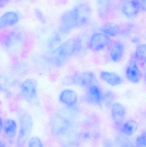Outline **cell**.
<instances>
[{"label":"cell","mask_w":146,"mask_h":147,"mask_svg":"<svg viewBox=\"0 0 146 147\" xmlns=\"http://www.w3.org/2000/svg\"><path fill=\"white\" fill-rule=\"evenodd\" d=\"M17 116L19 129L16 139L17 147H23L27 142L32 129L33 122L31 116L23 110H18Z\"/></svg>","instance_id":"cell-1"},{"label":"cell","mask_w":146,"mask_h":147,"mask_svg":"<svg viewBox=\"0 0 146 147\" xmlns=\"http://www.w3.org/2000/svg\"><path fill=\"white\" fill-rule=\"evenodd\" d=\"M98 80L96 74L90 71L74 74L66 77L63 83L66 85H75L89 88L97 85Z\"/></svg>","instance_id":"cell-2"},{"label":"cell","mask_w":146,"mask_h":147,"mask_svg":"<svg viewBox=\"0 0 146 147\" xmlns=\"http://www.w3.org/2000/svg\"><path fill=\"white\" fill-rule=\"evenodd\" d=\"M82 48V43L80 38H69L55 48L53 53L66 59L79 54Z\"/></svg>","instance_id":"cell-3"},{"label":"cell","mask_w":146,"mask_h":147,"mask_svg":"<svg viewBox=\"0 0 146 147\" xmlns=\"http://www.w3.org/2000/svg\"><path fill=\"white\" fill-rule=\"evenodd\" d=\"M21 97L28 103L33 102L38 96L37 83L33 79H27L20 86Z\"/></svg>","instance_id":"cell-4"},{"label":"cell","mask_w":146,"mask_h":147,"mask_svg":"<svg viewBox=\"0 0 146 147\" xmlns=\"http://www.w3.org/2000/svg\"><path fill=\"white\" fill-rule=\"evenodd\" d=\"M73 15L78 27L88 24L91 16V9L86 3H80L72 9Z\"/></svg>","instance_id":"cell-5"},{"label":"cell","mask_w":146,"mask_h":147,"mask_svg":"<svg viewBox=\"0 0 146 147\" xmlns=\"http://www.w3.org/2000/svg\"><path fill=\"white\" fill-rule=\"evenodd\" d=\"M111 43V39L109 36L102 32H96L91 37L88 46L91 51L99 52L109 46Z\"/></svg>","instance_id":"cell-6"},{"label":"cell","mask_w":146,"mask_h":147,"mask_svg":"<svg viewBox=\"0 0 146 147\" xmlns=\"http://www.w3.org/2000/svg\"><path fill=\"white\" fill-rule=\"evenodd\" d=\"M104 92L97 85L87 88L84 96L86 102L93 105H100L103 102Z\"/></svg>","instance_id":"cell-7"},{"label":"cell","mask_w":146,"mask_h":147,"mask_svg":"<svg viewBox=\"0 0 146 147\" xmlns=\"http://www.w3.org/2000/svg\"><path fill=\"white\" fill-rule=\"evenodd\" d=\"M77 27L78 25L73 15L72 9L65 12L60 20V32L63 34H66Z\"/></svg>","instance_id":"cell-8"},{"label":"cell","mask_w":146,"mask_h":147,"mask_svg":"<svg viewBox=\"0 0 146 147\" xmlns=\"http://www.w3.org/2000/svg\"><path fill=\"white\" fill-rule=\"evenodd\" d=\"M125 74L128 80L133 84L139 83L142 78V73L138 63L133 59L130 60L128 64Z\"/></svg>","instance_id":"cell-9"},{"label":"cell","mask_w":146,"mask_h":147,"mask_svg":"<svg viewBox=\"0 0 146 147\" xmlns=\"http://www.w3.org/2000/svg\"><path fill=\"white\" fill-rule=\"evenodd\" d=\"M111 119L116 127L119 128L123 123L127 115V109L123 105L115 103L111 107Z\"/></svg>","instance_id":"cell-10"},{"label":"cell","mask_w":146,"mask_h":147,"mask_svg":"<svg viewBox=\"0 0 146 147\" xmlns=\"http://www.w3.org/2000/svg\"><path fill=\"white\" fill-rule=\"evenodd\" d=\"M23 42L22 34L16 31H13L8 34L4 40V44L6 49L9 51L19 50Z\"/></svg>","instance_id":"cell-11"},{"label":"cell","mask_w":146,"mask_h":147,"mask_svg":"<svg viewBox=\"0 0 146 147\" xmlns=\"http://www.w3.org/2000/svg\"><path fill=\"white\" fill-rule=\"evenodd\" d=\"M78 100L77 93L75 91L70 89L63 90L59 95V102L66 107L76 106Z\"/></svg>","instance_id":"cell-12"},{"label":"cell","mask_w":146,"mask_h":147,"mask_svg":"<svg viewBox=\"0 0 146 147\" xmlns=\"http://www.w3.org/2000/svg\"><path fill=\"white\" fill-rule=\"evenodd\" d=\"M141 9L138 0H127L123 3L122 11L124 15L129 19L135 18Z\"/></svg>","instance_id":"cell-13"},{"label":"cell","mask_w":146,"mask_h":147,"mask_svg":"<svg viewBox=\"0 0 146 147\" xmlns=\"http://www.w3.org/2000/svg\"><path fill=\"white\" fill-rule=\"evenodd\" d=\"M100 77L103 81L112 86L120 85L123 83L122 78L115 72L102 71L100 73Z\"/></svg>","instance_id":"cell-14"},{"label":"cell","mask_w":146,"mask_h":147,"mask_svg":"<svg viewBox=\"0 0 146 147\" xmlns=\"http://www.w3.org/2000/svg\"><path fill=\"white\" fill-rule=\"evenodd\" d=\"M19 21V16L14 12H7L4 13L0 20V28L1 29L16 25Z\"/></svg>","instance_id":"cell-15"},{"label":"cell","mask_w":146,"mask_h":147,"mask_svg":"<svg viewBox=\"0 0 146 147\" xmlns=\"http://www.w3.org/2000/svg\"><path fill=\"white\" fill-rule=\"evenodd\" d=\"M138 129V124L137 122L132 119L124 122L119 128L120 133L127 137L133 135Z\"/></svg>","instance_id":"cell-16"},{"label":"cell","mask_w":146,"mask_h":147,"mask_svg":"<svg viewBox=\"0 0 146 147\" xmlns=\"http://www.w3.org/2000/svg\"><path fill=\"white\" fill-rule=\"evenodd\" d=\"M124 52L125 47L123 44L120 42H116L111 49V59L114 63H119L122 59Z\"/></svg>","instance_id":"cell-17"},{"label":"cell","mask_w":146,"mask_h":147,"mask_svg":"<svg viewBox=\"0 0 146 147\" xmlns=\"http://www.w3.org/2000/svg\"><path fill=\"white\" fill-rule=\"evenodd\" d=\"M3 129L6 136L10 139L15 138L17 134L16 121L12 119H7L3 122Z\"/></svg>","instance_id":"cell-18"},{"label":"cell","mask_w":146,"mask_h":147,"mask_svg":"<svg viewBox=\"0 0 146 147\" xmlns=\"http://www.w3.org/2000/svg\"><path fill=\"white\" fill-rule=\"evenodd\" d=\"M101 32L109 37H115L121 34L122 30L117 24L112 22H107L102 26L100 28Z\"/></svg>","instance_id":"cell-19"},{"label":"cell","mask_w":146,"mask_h":147,"mask_svg":"<svg viewBox=\"0 0 146 147\" xmlns=\"http://www.w3.org/2000/svg\"><path fill=\"white\" fill-rule=\"evenodd\" d=\"M133 60L138 63L146 64V44H142L138 46L133 54Z\"/></svg>","instance_id":"cell-20"},{"label":"cell","mask_w":146,"mask_h":147,"mask_svg":"<svg viewBox=\"0 0 146 147\" xmlns=\"http://www.w3.org/2000/svg\"><path fill=\"white\" fill-rule=\"evenodd\" d=\"M110 7V0H98L97 9L99 16L102 18L107 17Z\"/></svg>","instance_id":"cell-21"},{"label":"cell","mask_w":146,"mask_h":147,"mask_svg":"<svg viewBox=\"0 0 146 147\" xmlns=\"http://www.w3.org/2000/svg\"><path fill=\"white\" fill-rule=\"evenodd\" d=\"M115 144L117 147H135L127 136L121 133L115 136Z\"/></svg>","instance_id":"cell-22"},{"label":"cell","mask_w":146,"mask_h":147,"mask_svg":"<svg viewBox=\"0 0 146 147\" xmlns=\"http://www.w3.org/2000/svg\"><path fill=\"white\" fill-rule=\"evenodd\" d=\"M115 99V95L111 90H108L104 92L103 102L107 107H111Z\"/></svg>","instance_id":"cell-23"},{"label":"cell","mask_w":146,"mask_h":147,"mask_svg":"<svg viewBox=\"0 0 146 147\" xmlns=\"http://www.w3.org/2000/svg\"><path fill=\"white\" fill-rule=\"evenodd\" d=\"M135 147H146V130L139 135L135 140Z\"/></svg>","instance_id":"cell-24"},{"label":"cell","mask_w":146,"mask_h":147,"mask_svg":"<svg viewBox=\"0 0 146 147\" xmlns=\"http://www.w3.org/2000/svg\"><path fill=\"white\" fill-rule=\"evenodd\" d=\"M28 147H45L41 140L38 137H32L28 141Z\"/></svg>","instance_id":"cell-25"},{"label":"cell","mask_w":146,"mask_h":147,"mask_svg":"<svg viewBox=\"0 0 146 147\" xmlns=\"http://www.w3.org/2000/svg\"><path fill=\"white\" fill-rule=\"evenodd\" d=\"M34 14H35L37 19L42 24H45L46 22V20L42 11H40L38 9H35L34 10Z\"/></svg>","instance_id":"cell-26"},{"label":"cell","mask_w":146,"mask_h":147,"mask_svg":"<svg viewBox=\"0 0 146 147\" xmlns=\"http://www.w3.org/2000/svg\"><path fill=\"white\" fill-rule=\"evenodd\" d=\"M115 143L109 139H105L103 141V147H115Z\"/></svg>","instance_id":"cell-27"},{"label":"cell","mask_w":146,"mask_h":147,"mask_svg":"<svg viewBox=\"0 0 146 147\" xmlns=\"http://www.w3.org/2000/svg\"><path fill=\"white\" fill-rule=\"evenodd\" d=\"M141 10L146 11V0H138Z\"/></svg>","instance_id":"cell-28"},{"label":"cell","mask_w":146,"mask_h":147,"mask_svg":"<svg viewBox=\"0 0 146 147\" xmlns=\"http://www.w3.org/2000/svg\"><path fill=\"white\" fill-rule=\"evenodd\" d=\"M132 43L133 44H135V45H139L140 42V39L137 36H135V37H133L131 40Z\"/></svg>","instance_id":"cell-29"},{"label":"cell","mask_w":146,"mask_h":147,"mask_svg":"<svg viewBox=\"0 0 146 147\" xmlns=\"http://www.w3.org/2000/svg\"><path fill=\"white\" fill-rule=\"evenodd\" d=\"M10 0H1L0 6L1 7H4L10 2Z\"/></svg>","instance_id":"cell-30"},{"label":"cell","mask_w":146,"mask_h":147,"mask_svg":"<svg viewBox=\"0 0 146 147\" xmlns=\"http://www.w3.org/2000/svg\"><path fill=\"white\" fill-rule=\"evenodd\" d=\"M0 147H6V145L3 142H1V144H0Z\"/></svg>","instance_id":"cell-31"},{"label":"cell","mask_w":146,"mask_h":147,"mask_svg":"<svg viewBox=\"0 0 146 147\" xmlns=\"http://www.w3.org/2000/svg\"><path fill=\"white\" fill-rule=\"evenodd\" d=\"M144 79H145V80L146 83V73L145 74V76H144Z\"/></svg>","instance_id":"cell-32"}]
</instances>
